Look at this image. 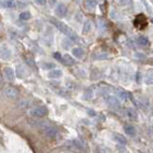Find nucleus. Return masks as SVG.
Returning <instances> with one entry per match:
<instances>
[{
    "instance_id": "4468645a",
    "label": "nucleus",
    "mask_w": 153,
    "mask_h": 153,
    "mask_svg": "<svg viewBox=\"0 0 153 153\" xmlns=\"http://www.w3.org/2000/svg\"><path fill=\"white\" fill-rule=\"evenodd\" d=\"M61 76H62L61 70L52 68V70H50V72H48V78H51V79H58V78H60Z\"/></svg>"
},
{
    "instance_id": "1a4fd4ad",
    "label": "nucleus",
    "mask_w": 153,
    "mask_h": 153,
    "mask_svg": "<svg viewBox=\"0 0 153 153\" xmlns=\"http://www.w3.org/2000/svg\"><path fill=\"white\" fill-rule=\"evenodd\" d=\"M106 102H107L112 108H119V107H120L119 99L113 96H106Z\"/></svg>"
},
{
    "instance_id": "f03ea898",
    "label": "nucleus",
    "mask_w": 153,
    "mask_h": 153,
    "mask_svg": "<svg viewBox=\"0 0 153 153\" xmlns=\"http://www.w3.org/2000/svg\"><path fill=\"white\" fill-rule=\"evenodd\" d=\"M2 93H4V96L6 97L7 99H10V100H16V99H18V97H19V91H18L16 87L11 86V85L5 86V87L2 88Z\"/></svg>"
},
{
    "instance_id": "2eb2a0df",
    "label": "nucleus",
    "mask_w": 153,
    "mask_h": 153,
    "mask_svg": "<svg viewBox=\"0 0 153 153\" xmlns=\"http://www.w3.org/2000/svg\"><path fill=\"white\" fill-rule=\"evenodd\" d=\"M85 7H86V10H88V11H93L97 7L96 0H86V1H85Z\"/></svg>"
},
{
    "instance_id": "c9c22d12",
    "label": "nucleus",
    "mask_w": 153,
    "mask_h": 153,
    "mask_svg": "<svg viewBox=\"0 0 153 153\" xmlns=\"http://www.w3.org/2000/svg\"><path fill=\"white\" fill-rule=\"evenodd\" d=\"M152 2H153V0H152Z\"/></svg>"
},
{
    "instance_id": "2f4dec72",
    "label": "nucleus",
    "mask_w": 153,
    "mask_h": 153,
    "mask_svg": "<svg viewBox=\"0 0 153 153\" xmlns=\"http://www.w3.org/2000/svg\"><path fill=\"white\" fill-rule=\"evenodd\" d=\"M87 113H88L90 115H92V117H94V115H96V112H94V111H92V110H88V111H87Z\"/></svg>"
},
{
    "instance_id": "0eeeda50",
    "label": "nucleus",
    "mask_w": 153,
    "mask_h": 153,
    "mask_svg": "<svg viewBox=\"0 0 153 153\" xmlns=\"http://www.w3.org/2000/svg\"><path fill=\"white\" fill-rule=\"evenodd\" d=\"M12 56V52L11 50L6 46V45H1L0 46V59L2 60H8Z\"/></svg>"
},
{
    "instance_id": "39448f33",
    "label": "nucleus",
    "mask_w": 153,
    "mask_h": 153,
    "mask_svg": "<svg viewBox=\"0 0 153 153\" xmlns=\"http://www.w3.org/2000/svg\"><path fill=\"white\" fill-rule=\"evenodd\" d=\"M146 25H147V19H146V17H145L144 14H139V16L135 18V20H134V26H135L138 30L145 28Z\"/></svg>"
},
{
    "instance_id": "6e6552de",
    "label": "nucleus",
    "mask_w": 153,
    "mask_h": 153,
    "mask_svg": "<svg viewBox=\"0 0 153 153\" xmlns=\"http://www.w3.org/2000/svg\"><path fill=\"white\" fill-rule=\"evenodd\" d=\"M54 13H56V16L59 17V18H64V17L66 16V13H67V7H66V5H64V4H58L57 6H56Z\"/></svg>"
},
{
    "instance_id": "f704fd0d",
    "label": "nucleus",
    "mask_w": 153,
    "mask_h": 153,
    "mask_svg": "<svg viewBox=\"0 0 153 153\" xmlns=\"http://www.w3.org/2000/svg\"><path fill=\"white\" fill-rule=\"evenodd\" d=\"M0 30H1V24H0Z\"/></svg>"
},
{
    "instance_id": "dca6fc26",
    "label": "nucleus",
    "mask_w": 153,
    "mask_h": 153,
    "mask_svg": "<svg viewBox=\"0 0 153 153\" xmlns=\"http://www.w3.org/2000/svg\"><path fill=\"white\" fill-rule=\"evenodd\" d=\"M91 30H92V22H91L90 20L85 21V24H84V26H82V33H84V34H87L88 32H91Z\"/></svg>"
},
{
    "instance_id": "423d86ee",
    "label": "nucleus",
    "mask_w": 153,
    "mask_h": 153,
    "mask_svg": "<svg viewBox=\"0 0 153 153\" xmlns=\"http://www.w3.org/2000/svg\"><path fill=\"white\" fill-rule=\"evenodd\" d=\"M2 74H4V78L10 82L14 81V79H16V71H13V68H11V67H4Z\"/></svg>"
},
{
    "instance_id": "9b49d317",
    "label": "nucleus",
    "mask_w": 153,
    "mask_h": 153,
    "mask_svg": "<svg viewBox=\"0 0 153 153\" xmlns=\"http://www.w3.org/2000/svg\"><path fill=\"white\" fill-rule=\"evenodd\" d=\"M125 114L130 120H138V112L134 108H126L125 110Z\"/></svg>"
},
{
    "instance_id": "e433bc0d",
    "label": "nucleus",
    "mask_w": 153,
    "mask_h": 153,
    "mask_svg": "<svg viewBox=\"0 0 153 153\" xmlns=\"http://www.w3.org/2000/svg\"><path fill=\"white\" fill-rule=\"evenodd\" d=\"M152 20H153V19H152Z\"/></svg>"
},
{
    "instance_id": "c756f323",
    "label": "nucleus",
    "mask_w": 153,
    "mask_h": 153,
    "mask_svg": "<svg viewBox=\"0 0 153 153\" xmlns=\"http://www.w3.org/2000/svg\"><path fill=\"white\" fill-rule=\"evenodd\" d=\"M38 5H40V6H44L45 4H46V0H34Z\"/></svg>"
},
{
    "instance_id": "a878e982",
    "label": "nucleus",
    "mask_w": 153,
    "mask_h": 153,
    "mask_svg": "<svg viewBox=\"0 0 153 153\" xmlns=\"http://www.w3.org/2000/svg\"><path fill=\"white\" fill-rule=\"evenodd\" d=\"M31 18H32V16H31L30 12H22L20 14V19L21 20H30Z\"/></svg>"
},
{
    "instance_id": "20e7f679",
    "label": "nucleus",
    "mask_w": 153,
    "mask_h": 153,
    "mask_svg": "<svg viewBox=\"0 0 153 153\" xmlns=\"http://www.w3.org/2000/svg\"><path fill=\"white\" fill-rule=\"evenodd\" d=\"M47 108L45 106H38V107H34L30 111V114L33 118H44L45 115H47Z\"/></svg>"
},
{
    "instance_id": "473e14b6",
    "label": "nucleus",
    "mask_w": 153,
    "mask_h": 153,
    "mask_svg": "<svg viewBox=\"0 0 153 153\" xmlns=\"http://www.w3.org/2000/svg\"><path fill=\"white\" fill-rule=\"evenodd\" d=\"M5 5H4V1L2 0H0V7H4Z\"/></svg>"
},
{
    "instance_id": "c85d7f7f",
    "label": "nucleus",
    "mask_w": 153,
    "mask_h": 153,
    "mask_svg": "<svg viewBox=\"0 0 153 153\" xmlns=\"http://www.w3.org/2000/svg\"><path fill=\"white\" fill-rule=\"evenodd\" d=\"M48 5L51 6V7H53V6H57V0H48Z\"/></svg>"
},
{
    "instance_id": "393cba45",
    "label": "nucleus",
    "mask_w": 153,
    "mask_h": 153,
    "mask_svg": "<svg viewBox=\"0 0 153 153\" xmlns=\"http://www.w3.org/2000/svg\"><path fill=\"white\" fill-rule=\"evenodd\" d=\"M108 58V54L107 53H104V52H100V53H97L94 56V59H98V60H104V59H107Z\"/></svg>"
},
{
    "instance_id": "f3484780",
    "label": "nucleus",
    "mask_w": 153,
    "mask_h": 153,
    "mask_svg": "<svg viewBox=\"0 0 153 153\" xmlns=\"http://www.w3.org/2000/svg\"><path fill=\"white\" fill-rule=\"evenodd\" d=\"M72 44H73V41H72V38H66L64 39V41H62V47L64 48H66V50H68V48H71L72 47Z\"/></svg>"
},
{
    "instance_id": "7c9ffc66",
    "label": "nucleus",
    "mask_w": 153,
    "mask_h": 153,
    "mask_svg": "<svg viewBox=\"0 0 153 153\" xmlns=\"http://www.w3.org/2000/svg\"><path fill=\"white\" fill-rule=\"evenodd\" d=\"M117 2H118L120 6H125V5H126V0H117Z\"/></svg>"
},
{
    "instance_id": "b1692460",
    "label": "nucleus",
    "mask_w": 153,
    "mask_h": 153,
    "mask_svg": "<svg viewBox=\"0 0 153 153\" xmlns=\"http://www.w3.org/2000/svg\"><path fill=\"white\" fill-rule=\"evenodd\" d=\"M118 97H119V98H120L121 100L126 101V100L128 99L130 94H128V93H126V92H124V91H118Z\"/></svg>"
},
{
    "instance_id": "f257e3e1",
    "label": "nucleus",
    "mask_w": 153,
    "mask_h": 153,
    "mask_svg": "<svg viewBox=\"0 0 153 153\" xmlns=\"http://www.w3.org/2000/svg\"><path fill=\"white\" fill-rule=\"evenodd\" d=\"M51 22L57 27L58 30L62 33V34H65V36H67V37H70V38H72V39H74L76 38V36H74V32L70 28V27H67L64 22H61V21H59V20L57 19H54V18H52L51 19Z\"/></svg>"
},
{
    "instance_id": "ddd939ff",
    "label": "nucleus",
    "mask_w": 153,
    "mask_h": 153,
    "mask_svg": "<svg viewBox=\"0 0 153 153\" xmlns=\"http://www.w3.org/2000/svg\"><path fill=\"white\" fill-rule=\"evenodd\" d=\"M60 60H61V61H62V64H65L66 66H72V65L74 64V59L71 57L70 54H64Z\"/></svg>"
},
{
    "instance_id": "4be33fe9",
    "label": "nucleus",
    "mask_w": 153,
    "mask_h": 153,
    "mask_svg": "<svg viewBox=\"0 0 153 153\" xmlns=\"http://www.w3.org/2000/svg\"><path fill=\"white\" fill-rule=\"evenodd\" d=\"M16 72H17V76H19V78H24V76H25V68H24L21 65L17 66Z\"/></svg>"
},
{
    "instance_id": "412c9836",
    "label": "nucleus",
    "mask_w": 153,
    "mask_h": 153,
    "mask_svg": "<svg viewBox=\"0 0 153 153\" xmlns=\"http://www.w3.org/2000/svg\"><path fill=\"white\" fill-rule=\"evenodd\" d=\"M40 66H41V68H45V70H52V68H54V64H52V62H47V61L41 62Z\"/></svg>"
},
{
    "instance_id": "aec40b11",
    "label": "nucleus",
    "mask_w": 153,
    "mask_h": 153,
    "mask_svg": "<svg viewBox=\"0 0 153 153\" xmlns=\"http://www.w3.org/2000/svg\"><path fill=\"white\" fill-rule=\"evenodd\" d=\"M137 42H138L140 46H147V45H149V39L143 37V36H140V37L138 38V40H137Z\"/></svg>"
},
{
    "instance_id": "bb28decb",
    "label": "nucleus",
    "mask_w": 153,
    "mask_h": 153,
    "mask_svg": "<svg viewBox=\"0 0 153 153\" xmlns=\"http://www.w3.org/2000/svg\"><path fill=\"white\" fill-rule=\"evenodd\" d=\"M14 0H4V5L5 7H13L14 6Z\"/></svg>"
},
{
    "instance_id": "6ab92c4d",
    "label": "nucleus",
    "mask_w": 153,
    "mask_h": 153,
    "mask_svg": "<svg viewBox=\"0 0 153 153\" xmlns=\"http://www.w3.org/2000/svg\"><path fill=\"white\" fill-rule=\"evenodd\" d=\"M125 132H126V134L133 137V135H135V128H134L132 125H126L125 126Z\"/></svg>"
},
{
    "instance_id": "72a5a7b5",
    "label": "nucleus",
    "mask_w": 153,
    "mask_h": 153,
    "mask_svg": "<svg viewBox=\"0 0 153 153\" xmlns=\"http://www.w3.org/2000/svg\"><path fill=\"white\" fill-rule=\"evenodd\" d=\"M2 82V76H1V74H0V84Z\"/></svg>"
},
{
    "instance_id": "cd10ccee",
    "label": "nucleus",
    "mask_w": 153,
    "mask_h": 153,
    "mask_svg": "<svg viewBox=\"0 0 153 153\" xmlns=\"http://www.w3.org/2000/svg\"><path fill=\"white\" fill-rule=\"evenodd\" d=\"M92 88H88V90H86V92H85V94H84V98H92Z\"/></svg>"
},
{
    "instance_id": "f8f14e48",
    "label": "nucleus",
    "mask_w": 153,
    "mask_h": 153,
    "mask_svg": "<svg viewBox=\"0 0 153 153\" xmlns=\"http://www.w3.org/2000/svg\"><path fill=\"white\" fill-rule=\"evenodd\" d=\"M72 54H73V57L78 58V59H82L85 57V51L80 47H74V48H72Z\"/></svg>"
},
{
    "instance_id": "9d476101",
    "label": "nucleus",
    "mask_w": 153,
    "mask_h": 153,
    "mask_svg": "<svg viewBox=\"0 0 153 153\" xmlns=\"http://www.w3.org/2000/svg\"><path fill=\"white\" fill-rule=\"evenodd\" d=\"M144 81L146 85H153V68L147 70V72L144 74Z\"/></svg>"
},
{
    "instance_id": "5701e85b",
    "label": "nucleus",
    "mask_w": 153,
    "mask_h": 153,
    "mask_svg": "<svg viewBox=\"0 0 153 153\" xmlns=\"http://www.w3.org/2000/svg\"><path fill=\"white\" fill-rule=\"evenodd\" d=\"M114 140L120 144H126V138H124V135L121 134H114Z\"/></svg>"
},
{
    "instance_id": "a211bd4d",
    "label": "nucleus",
    "mask_w": 153,
    "mask_h": 153,
    "mask_svg": "<svg viewBox=\"0 0 153 153\" xmlns=\"http://www.w3.org/2000/svg\"><path fill=\"white\" fill-rule=\"evenodd\" d=\"M28 4H30V0H17V1H16L17 7H19V8H25V7H27Z\"/></svg>"
},
{
    "instance_id": "7ed1b4c3",
    "label": "nucleus",
    "mask_w": 153,
    "mask_h": 153,
    "mask_svg": "<svg viewBox=\"0 0 153 153\" xmlns=\"http://www.w3.org/2000/svg\"><path fill=\"white\" fill-rule=\"evenodd\" d=\"M42 132H44V134H45L48 139H52V140H57V139L60 138V133L58 132V130L56 127L51 126V125H48L46 128H44Z\"/></svg>"
}]
</instances>
